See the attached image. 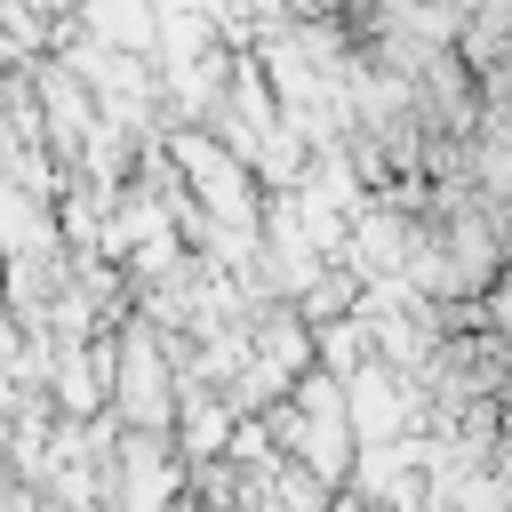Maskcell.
Returning a JSON list of instances; mask_svg holds the SVG:
<instances>
[{"label": "cell", "mask_w": 512, "mask_h": 512, "mask_svg": "<svg viewBox=\"0 0 512 512\" xmlns=\"http://www.w3.org/2000/svg\"><path fill=\"white\" fill-rule=\"evenodd\" d=\"M504 48H512V0H488L480 24L464 32V56H472V64H496Z\"/></svg>", "instance_id": "6da1fadb"}]
</instances>
